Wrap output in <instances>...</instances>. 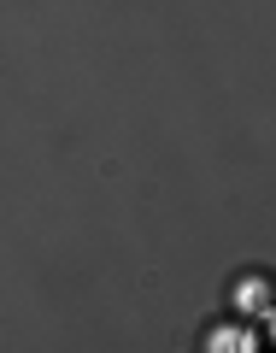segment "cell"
I'll return each instance as SVG.
<instances>
[{
    "label": "cell",
    "mask_w": 276,
    "mask_h": 353,
    "mask_svg": "<svg viewBox=\"0 0 276 353\" xmlns=\"http://www.w3.org/2000/svg\"><path fill=\"white\" fill-rule=\"evenodd\" d=\"M212 347H259V336H253V330H217Z\"/></svg>",
    "instance_id": "1"
},
{
    "label": "cell",
    "mask_w": 276,
    "mask_h": 353,
    "mask_svg": "<svg viewBox=\"0 0 276 353\" xmlns=\"http://www.w3.org/2000/svg\"><path fill=\"white\" fill-rule=\"evenodd\" d=\"M247 306H259V312L270 306V283L264 277H247Z\"/></svg>",
    "instance_id": "2"
}]
</instances>
